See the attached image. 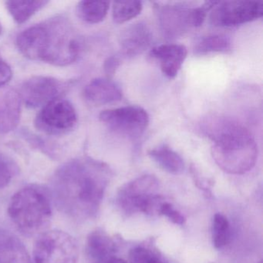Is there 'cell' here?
<instances>
[{
    "label": "cell",
    "instance_id": "1",
    "mask_svg": "<svg viewBox=\"0 0 263 263\" xmlns=\"http://www.w3.org/2000/svg\"><path fill=\"white\" fill-rule=\"evenodd\" d=\"M110 171L104 163L80 158L66 163L55 172L52 196L60 211L73 219L93 218L101 205Z\"/></svg>",
    "mask_w": 263,
    "mask_h": 263
},
{
    "label": "cell",
    "instance_id": "2",
    "mask_svg": "<svg viewBox=\"0 0 263 263\" xmlns=\"http://www.w3.org/2000/svg\"><path fill=\"white\" fill-rule=\"evenodd\" d=\"M202 130L213 142L212 155L221 170L242 175L255 166L258 146L246 127L230 118L212 117L203 123Z\"/></svg>",
    "mask_w": 263,
    "mask_h": 263
},
{
    "label": "cell",
    "instance_id": "3",
    "mask_svg": "<svg viewBox=\"0 0 263 263\" xmlns=\"http://www.w3.org/2000/svg\"><path fill=\"white\" fill-rule=\"evenodd\" d=\"M8 214L24 235H41L48 227L51 218L50 196L40 186H27L12 197Z\"/></svg>",
    "mask_w": 263,
    "mask_h": 263
},
{
    "label": "cell",
    "instance_id": "4",
    "mask_svg": "<svg viewBox=\"0 0 263 263\" xmlns=\"http://www.w3.org/2000/svg\"><path fill=\"white\" fill-rule=\"evenodd\" d=\"M47 45L43 61L56 66H67L80 57L81 43L72 26L63 18L46 23Z\"/></svg>",
    "mask_w": 263,
    "mask_h": 263
},
{
    "label": "cell",
    "instance_id": "5",
    "mask_svg": "<svg viewBox=\"0 0 263 263\" xmlns=\"http://www.w3.org/2000/svg\"><path fill=\"white\" fill-rule=\"evenodd\" d=\"M158 181L154 175H143L120 189L118 202L127 213H159L162 197L157 194Z\"/></svg>",
    "mask_w": 263,
    "mask_h": 263
},
{
    "label": "cell",
    "instance_id": "6",
    "mask_svg": "<svg viewBox=\"0 0 263 263\" xmlns=\"http://www.w3.org/2000/svg\"><path fill=\"white\" fill-rule=\"evenodd\" d=\"M78 257L76 241L70 234L63 231L44 232L35 242V263H77Z\"/></svg>",
    "mask_w": 263,
    "mask_h": 263
},
{
    "label": "cell",
    "instance_id": "7",
    "mask_svg": "<svg viewBox=\"0 0 263 263\" xmlns=\"http://www.w3.org/2000/svg\"><path fill=\"white\" fill-rule=\"evenodd\" d=\"M99 118L107 128L128 138L141 136L150 121L147 112L135 105L104 110L100 114Z\"/></svg>",
    "mask_w": 263,
    "mask_h": 263
},
{
    "label": "cell",
    "instance_id": "8",
    "mask_svg": "<svg viewBox=\"0 0 263 263\" xmlns=\"http://www.w3.org/2000/svg\"><path fill=\"white\" fill-rule=\"evenodd\" d=\"M77 120L73 104L58 98L43 107L35 120V127L47 135H64L75 127Z\"/></svg>",
    "mask_w": 263,
    "mask_h": 263
},
{
    "label": "cell",
    "instance_id": "9",
    "mask_svg": "<svg viewBox=\"0 0 263 263\" xmlns=\"http://www.w3.org/2000/svg\"><path fill=\"white\" fill-rule=\"evenodd\" d=\"M263 4L253 1L218 2L211 13L210 21L215 27H235L260 19Z\"/></svg>",
    "mask_w": 263,
    "mask_h": 263
},
{
    "label": "cell",
    "instance_id": "10",
    "mask_svg": "<svg viewBox=\"0 0 263 263\" xmlns=\"http://www.w3.org/2000/svg\"><path fill=\"white\" fill-rule=\"evenodd\" d=\"M65 87L62 82L54 78L35 76L24 83L19 96L30 108L44 107L60 98Z\"/></svg>",
    "mask_w": 263,
    "mask_h": 263
},
{
    "label": "cell",
    "instance_id": "11",
    "mask_svg": "<svg viewBox=\"0 0 263 263\" xmlns=\"http://www.w3.org/2000/svg\"><path fill=\"white\" fill-rule=\"evenodd\" d=\"M155 11L161 32L165 37L175 39L182 36L189 28L191 9L184 4L155 3Z\"/></svg>",
    "mask_w": 263,
    "mask_h": 263
},
{
    "label": "cell",
    "instance_id": "12",
    "mask_svg": "<svg viewBox=\"0 0 263 263\" xmlns=\"http://www.w3.org/2000/svg\"><path fill=\"white\" fill-rule=\"evenodd\" d=\"M153 42L150 27L144 22H138L126 27L119 36V45L123 54L135 57L147 50Z\"/></svg>",
    "mask_w": 263,
    "mask_h": 263
},
{
    "label": "cell",
    "instance_id": "13",
    "mask_svg": "<svg viewBox=\"0 0 263 263\" xmlns=\"http://www.w3.org/2000/svg\"><path fill=\"white\" fill-rule=\"evenodd\" d=\"M45 24L33 26L18 35L16 45L21 53L33 61H43L47 45Z\"/></svg>",
    "mask_w": 263,
    "mask_h": 263
},
{
    "label": "cell",
    "instance_id": "14",
    "mask_svg": "<svg viewBox=\"0 0 263 263\" xmlns=\"http://www.w3.org/2000/svg\"><path fill=\"white\" fill-rule=\"evenodd\" d=\"M187 54V48L181 44H163L154 47L151 51L152 58L159 61L162 73L170 79L178 75Z\"/></svg>",
    "mask_w": 263,
    "mask_h": 263
},
{
    "label": "cell",
    "instance_id": "15",
    "mask_svg": "<svg viewBox=\"0 0 263 263\" xmlns=\"http://www.w3.org/2000/svg\"><path fill=\"white\" fill-rule=\"evenodd\" d=\"M122 90L113 81L98 78L90 81L84 90V98L89 104L102 106L118 102L122 99Z\"/></svg>",
    "mask_w": 263,
    "mask_h": 263
},
{
    "label": "cell",
    "instance_id": "16",
    "mask_svg": "<svg viewBox=\"0 0 263 263\" xmlns=\"http://www.w3.org/2000/svg\"><path fill=\"white\" fill-rule=\"evenodd\" d=\"M0 263H32L30 254L21 239L0 230Z\"/></svg>",
    "mask_w": 263,
    "mask_h": 263
},
{
    "label": "cell",
    "instance_id": "17",
    "mask_svg": "<svg viewBox=\"0 0 263 263\" xmlns=\"http://www.w3.org/2000/svg\"><path fill=\"white\" fill-rule=\"evenodd\" d=\"M116 249L115 241L103 231H93L87 237L86 252L93 261L92 263L100 262L114 256Z\"/></svg>",
    "mask_w": 263,
    "mask_h": 263
},
{
    "label": "cell",
    "instance_id": "18",
    "mask_svg": "<svg viewBox=\"0 0 263 263\" xmlns=\"http://www.w3.org/2000/svg\"><path fill=\"white\" fill-rule=\"evenodd\" d=\"M21 99L15 92H9L0 104V130L7 132L17 125L21 116Z\"/></svg>",
    "mask_w": 263,
    "mask_h": 263
},
{
    "label": "cell",
    "instance_id": "19",
    "mask_svg": "<svg viewBox=\"0 0 263 263\" xmlns=\"http://www.w3.org/2000/svg\"><path fill=\"white\" fill-rule=\"evenodd\" d=\"M148 155L160 167L168 173L178 175L184 171V164L181 157L167 146L149 151Z\"/></svg>",
    "mask_w": 263,
    "mask_h": 263
},
{
    "label": "cell",
    "instance_id": "20",
    "mask_svg": "<svg viewBox=\"0 0 263 263\" xmlns=\"http://www.w3.org/2000/svg\"><path fill=\"white\" fill-rule=\"evenodd\" d=\"M109 8V2L81 1L77 7V14L87 24H99L105 19Z\"/></svg>",
    "mask_w": 263,
    "mask_h": 263
},
{
    "label": "cell",
    "instance_id": "21",
    "mask_svg": "<svg viewBox=\"0 0 263 263\" xmlns=\"http://www.w3.org/2000/svg\"><path fill=\"white\" fill-rule=\"evenodd\" d=\"M232 50L230 40L221 35H211L201 38L194 47V53L198 56L210 53H228Z\"/></svg>",
    "mask_w": 263,
    "mask_h": 263
},
{
    "label": "cell",
    "instance_id": "22",
    "mask_svg": "<svg viewBox=\"0 0 263 263\" xmlns=\"http://www.w3.org/2000/svg\"><path fill=\"white\" fill-rule=\"evenodd\" d=\"M47 1H7V10L18 24L28 21L36 12L44 8Z\"/></svg>",
    "mask_w": 263,
    "mask_h": 263
},
{
    "label": "cell",
    "instance_id": "23",
    "mask_svg": "<svg viewBox=\"0 0 263 263\" xmlns=\"http://www.w3.org/2000/svg\"><path fill=\"white\" fill-rule=\"evenodd\" d=\"M141 1H121L115 2L112 9V16L116 24H122L137 17L142 11Z\"/></svg>",
    "mask_w": 263,
    "mask_h": 263
},
{
    "label": "cell",
    "instance_id": "24",
    "mask_svg": "<svg viewBox=\"0 0 263 263\" xmlns=\"http://www.w3.org/2000/svg\"><path fill=\"white\" fill-rule=\"evenodd\" d=\"M213 244L217 249H221L228 244L230 239V227L227 218L221 214H216L213 218L212 226Z\"/></svg>",
    "mask_w": 263,
    "mask_h": 263
},
{
    "label": "cell",
    "instance_id": "25",
    "mask_svg": "<svg viewBox=\"0 0 263 263\" xmlns=\"http://www.w3.org/2000/svg\"><path fill=\"white\" fill-rule=\"evenodd\" d=\"M132 263H166L158 253L144 247H137L130 252Z\"/></svg>",
    "mask_w": 263,
    "mask_h": 263
},
{
    "label": "cell",
    "instance_id": "26",
    "mask_svg": "<svg viewBox=\"0 0 263 263\" xmlns=\"http://www.w3.org/2000/svg\"><path fill=\"white\" fill-rule=\"evenodd\" d=\"M15 167L11 160L0 154V189L8 185L14 175Z\"/></svg>",
    "mask_w": 263,
    "mask_h": 263
},
{
    "label": "cell",
    "instance_id": "27",
    "mask_svg": "<svg viewBox=\"0 0 263 263\" xmlns=\"http://www.w3.org/2000/svg\"><path fill=\"white\" fill-rule=\"evenodd\" d=\"M159 213L167 217L175 224H183L185 221L184 217L178 211L175 210L172 204L164 202L160 208Z\"/></svg>",
    "mask_w": 263,
    "mask_h": 263
},
{
    "label": "cell",
    "instance_id": "28",
    "mask_svg": "<svg viewBox=\"0 0 263 263\" xmlns=\"http://www.w3.org/2000/svg\"><path fill=\"white\" fill-rule=\"evenodd\" d=\"M13 77L11 67L0 58V87L8 84Z\"/></svg>",
    "mask_w": 263,
    "mask_h": 263
},
{
    "label": "cell",
    "instance_id": "29",
    "mask_svg": "<svg viewBox=\"0 0 263 263\" xmlns=\"http://www.w3.org/2000/svg\"><path fill=\"white\" fill-rule=\"evenodd\" d=\"M120 64H121V61L118 57L111 56L106 60L104 62V72L108 78H111L115 75Z\"/></svg>",
    "mask_w": 263,
    "mask_h": 263
},
{
    "label": "cell",
    "instance_id": "30",
    "mask_svg": "<svg viewBox=\"0 0 263 263\" xmlns=\"http://www.w3.org/2000/svg\"><path fill=\"white\" fill-rule=\"evenodd\" d=\"M93 263H127L125 260L122 259V258H118V257L112 256L110 258H107V259L104 260V261H100V262H93Z\"/></svg>",
    "mask_w": 263,
    "mask_h": 263
},
{
    "label": "cell",
    "instance_id": "31",
    "mask_svg": "<svg viewBox=\"0 0 263 263\" xmlns=\"http://www.w3.org/2000/svg\"><path fill=\"white\" fill-rule=\"evenodd\" d=\"M2 33H3L2 24H0V35L2 34Z\"/></svg>",
    "mask_w": 263,
    "mask_h": 263
},
{
    "label": "cell",
    "instance_id": "32",
    "mask_svg": "<svg viewBox=\"0 0 263 263\" xmlns=\"http://www.w3.org/2000/svg\"><path fill=\"white\" fill-rule=\"evenodd\" d=\"M258 263H262V261H260Z\"/></svg>",
    "mask_w": 263,
    "mask_h": 263
}]
</instances>
